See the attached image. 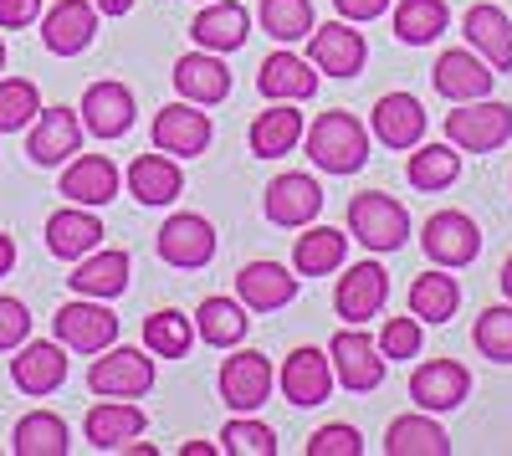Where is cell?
Masks as SVG:
<instances>
[{"label": "cell", "instance_id": "7a4b0ae2", "mask_svg": "<svg viewBox=\"0 0 512 456\" xmlns=\"http://www.w3.org/2000/svg\"><path fill=\"white\" fill-rule=\"evenodd\" d=\"M349 231L359 246H369V252H400V246L410 241V211L384 195V190H364L349 200Z\"/></svg>", "mask_w": 512, "mask_h": 456}, {"label": "cell", "instance_id": "ba28073f", "mask_svg": "<svg viewBox=\"0 0 512 456\" xmlns=\"http://www.w3.org/2000/svg\"><path fill=\"white\" fill-rule=\"evenodd\" d=\"M154 149H164V154H175V159H195V154H205L210 149V139H216V123H210V113L200 108V103H164L159 113H154Z\"/></svg>", "mask_w": 512, "mask_h": 456}, {"label": "cell", "instance_id": "9a60e30c", "mask_svg": "<svg viewBox=\"0 0 512 456\" xmlns=\"http://www.w3.org/2000/svg\"><path fill=\"white\" fill-rule=\"evenodd\" d=\"M82 113L77 108H41L36 113V123H31V134H26V154H31V164H67L77 149H82Z\"/></svg>", "mask_w": 512, "mask_h": 456}, {"label": "cell", "instance_id": "f1b7e54d", "mask_svg": "<svg viewBox=\"0 0 512 456\" xmlns=\"http://www.w3.org/2000/svg\"><path fill=\"white\" fill-rule=\"evenodd\" d=\"M149 426V416L134 405V400H108L98 395V405L88 410V421H82V431H88V441L98 451H123L128 441H139Z\"/></svg>", "mask_w": 512, "mask_h": 456}, {"label": "cell", "instance_id": "cb8c5ba5", "mask_svg": "<svg viewBox=\"0 0 512 456\" xmlns=\"http://www.w3.org/2000/svg\"><path fill=\"white\" fill-rule=\"evenodd\" d=\"M175 93L185 103L216 108V103L231 98V67L221 62V52H185L175 62Z\"/></svg>", "mask_w": 512, "mask_h": 456}, {"label": "cell", "instance_id": "d4e9b609", "mask_svg": "<svg viewBox=\"0 0 512 456\" xmlns=\"http://www.w3.org/2000/svg\"><path fill=\"white\" fill-rule=\"evenodd\" d=\"M256 93H262L267 103H308L318 93V72L297 52H272L262 67H256Z\"/></svg>", "mask_w": 512, "mask_h": 456}, {"label": "cell", "instance_id": "f35d334b", "mask_svg": "<svg viewBox=\"0 0 512 456\" xmlns=\"http://www.w3.org/2000/svg\"><path fill=\"white\" fill-rule=\"evenodd\" d=\"M446 26H451L446 0H400L395 6V36L405 41V47H431Z\"/></svg>", "mask_w": 512, "mask_h": 456}, {"label": "cell", "instance_id": "f546056e", "mask_svg": "<svg viewBox=\"0 0 512 456\" xmlns=\"http://www.w3.org/2000/svg\"><path fill=\"white\" fill-rule=\"evenodd\" d=\"M461 36L477 57L492 62V72H512V21L502 16V6H472L461 16Z\"/></svg>", "mask_w": 512, "mask_h": 456}, {"label": "cell", "instance_id": "d6986e66", "mask_svg": "<svg viewBox=\"0 0 512 456\" xmlns=\"http://www.w3.org/2000/svg\"><path fill=\"white\" fill-rule=\"evenodd\" d=\"M11 385L21 395H57L67 385V349L52 339H26L11 359Z\"/></svg>", "mask_w": 512, "mask_h": 456}, {"label": "cell", "instance_id": "2e32d148", "mask_svg": "<svg viewBox=\"0 0 512 456\" xmlns=\"http://www.w3.org/2000/svg\"><path fill=\"white\" fill-rule=\"evenodd\" d=\"M77 113H82V129H88L93 139H123L128 129H134L139 103H134V93H128V82L108 77V82H93V88L82 93Z\"/></svg>", "mask_w": 512, "mask_h": 456}, {"label": "cell", "instance_id": "f6af8a7d", "mask_svg": "<svg viewBox=\"0 0 512 456\" xmlns=\"http://www.w3.org/2000/svg\"><path fill=\"white\" fill-rule=\"evenodd\" d=\"M420 344H425V334H420V318L410 313V318H384V328H379V354L384 359H415L420 354Z\"/></svg>", "mask_w": 512, "mask_h": 456}, {"label": "cell", "instance_id": "7402d4cb", "mask_svg": "<svg viewBox=\"0 0 512 456\" xmlns=\"http://www.w3.org/2000/svg\"><path fill=\"white\" fill-rule=\"evenodd\" d=\"M118 185H123V175H118V164H113L108 154H72L67 170H62V180H57V190H62L72 205H93V211L118 195Z\"/></svg>", "mask_w": 512, "mask_h": 456}, {"label": "cell", "instance_id": "7c38bea8", "mask_svg": "<svg viewBox=\"0 0 512 456\" xmlns=\"http://www.w3.org/2000/svg\"><path fill=\"white\" fill-rule=\"evenodd\" d=\"M364 57H369V41L344 16L328 21V26H313V36H308V62L318 72H328V77H359Z\"/></svg>", "mask_w": 512, "mask_h": 456}, {"label": "cell", "instance_id": "7dc6e473", "mask_svg": "<svg viewBox=\"0 0 512 456\" xmlns=\"http://www.w3.org/2000/svg\"><path fill=\"white\" fill-rule=\"evenodd\" d=\"M31 339V313L21 298H0V354H11Z\"/></svg>", "mask_w": 512, "mask_h": 456}, {"label": "cell", "instance_id": "ee69618b", "mask_svg": "<svg viewBox=\"0 0 512 456\" xmlns=\"http://www.w3.org/2000/svg\"><path fill=\"white\" fill-rule=\"evenodd\" d=\"M221 451L226 456H277V431L256 416H231L221 431Z\"/></svg>", "mask_w": 512, "mask_h": 456}, {"label": "cell", "instance_id": "ab89813d", "mask_svg": "<svg viewBox=\"0 0 512 456\" xmlns=\"http://www.w3.org/2000/svg\"><path fill=\"white\" fill-rule=\"evenodd\" d=\"M190 339H195V318L180 313V308H159V313L144 318V344L159 359H185L190 354Z\"/></svg>", "mask_w": 512, "mask_h": 456}, {"label": "cell", "instance_id": "9c48e42d", "mask_svg": "<svg viewBox=\"0 0 512 456\" xmlns=\"http://www.w3.org/2000/svg\"><path fill=\"white\" fill-rule=\"evenodd\" d=\"M420 246L425 257H431L436 267H472L477 252H482V226L466 216V211H436L431 221H425L420 231Z\"/></svg>", "mask_w": 512, "mask_h": 456}, {"label": "cell", "instance_id": "8992f818", "mask_svg": "<svg viewBox=\"0 0 512 456\" xmlns=\"http://www.w3.org/2000/svg\"><path fill=\"white\" fill-rule=\"evenodd\" d=\"M154 252H159V262L180 267V272H200V267L216 262V226H210L205 216H195V211H180V216H169L159 226Z\"/></svg>", "mask_w": 512, "mask_h": 456}, {"label": "cell", "instance_id": "c3c4849f", "mask_svg": "<svg viewBox=\"0 0 512 456\" xmlns=\"http://www.w3.org/2000/svg\"><path fill=\"white\" fill-rule=\"evenodd\" d=\"M41 0H0V26L6 31H26L31 21H41Z\"/></svg>", "mask_w": 512, "mask_h": 456}, {"label": "cell", "instance_id": "4dcf8cb0", "mask_svg": "<svg viewBox=\"0 0 512 456\" xmlns=\"http://www.w3.org/2000/svg\"><path fill=\"white\" fill-rule=\"evenodd\" d=\"M303 134H308V123L297 113V103H272L267 113H256V123L246 129V144L256 159H282L303 144Z\"/></svg>", "mask_w": 512, "mask_h": 456}, {"label": "cell", "instance_id": "f5cc1de1", "mask_svg": "<svg viewBox=\"0 0 512 456\" xmlns=\"http://www.w3.org/2000/svg\"><path fill=\"white\" fill-rule=\"evenodd\" d=\"M216 451H221V446H205V441H185V446H180V456H216Z\"/></svg>", "mask_w": 512, "mask_h": 456}, {"label": "cell", "instance_id": "1f68e13d", "mask_svg": "<svg viewBox=\"0 0 512 456\" xmlns=\"http://www.w3.org/2000/svg\"><path fill=\"white\" fill-rule=\"evenodd\" d=\"M128 195H134L139 205H169L180 190H185V170L175 154H139L134 164H128Z\"/></svg>", "mask_w": 512, "mask_h": 456}, {"label": "cell", "instance_id": "8d00e7d4", "mask_svg": "<svg viewBox=\"0 0 512 456\" xmlns=\"http://www.w3.org/2000/svg\"><path fill=\"white\" fill-rule=\"evenodd\" d=\"M11 451L16 456H67L72 431H67L62 416H52V410H31V416H21L16 431H11Z\"/></svg>", "mask_w": 512, "mask_h": 456}, {"label": "cell", "instance_id": "816d5d0a", "mask_svg": "<svg viewBox=\"0 0 512 456\" xmlns=\"http://www.w3.org/2000/svg\"><path fill=\"white\" fill-rule=\"evenodd\" d=\"M93 6H98V16H128L134 0H93Z\"/></svg>", "mask_w": 512, "mask_h": 456}, {"label": "cell", "instance_id": "9f6ffc18", "mask_svg": "<svg viewBox=\"0 0 512 456\" xmlns=\"http://www.w3.org/2000/svg\"><path fill=\"white\" fill-rule=\"evenodd\" d=\"M200 6H205V0H200Z\"/></svg>", "mask_w": 512, "mask_h": 456}, {"label": "cell", "instance_id": "f907efd6", "mask_svg": "<svg viewBox=\"0 0 512 456\" xmlns=\"http://www.w3.org/2000/svg\"><path fill=\"white\" fill-rule=\"evenodd\" d=\"M11 267H16V241L0 231V277H11Z\"/></svg>", "mask_w": 512, "mask_h": 456}, {"label": "cell", "instance_id": "83f0119b", "mask_svg": "<svg viewBox=\"0 0 512 456\" xmlns=\"http://www.w3.org/2000/svg\"><path fill=\"white\" fill-rule=\"evenodd\" d=\"M369 118H374V139L384 149H415L425 139V123H431L415 93H384Z\"/></svg>", "mask_w": 512, "mask_h": 456}, {"label": "cell", "instance_id": "d6a6232c", "mask_svg": "<svg viewBox=\"0 0 512 456\" xmlns=\"http://www.w3.org/2000/svg\"><path fill=\"white\" fill-rule=\"evenodd\" d=\"M451 436L441 431V421L431 410H415V416H395L384 431V456H446Z\"/></svg>", "mask_w": 512, "mask_h": 456}, {"label": "cell", "instance_id": "11a10c76", "mask_svg": "<svg viewBox=\"0 0 512 456\" xmlns=\"http://www.w3.org/2000/svg\"><path fill=\"white\" fill-rule=\"evenodd\" d=\"M0 72H6V41H0Z\"/></svg>", "mask_w": 512, "mask_h": 456}, {"label": "cell", "instance_id": "db71d44e", "mask_svg": "<svg viewBox=\"0 0 512 456\" xmlns=\"http://www.w3.org/2000/svg\"><path fill=\"white\" fill-rule=\"evenodd\" d=\"M502 293H507V303H512V257L502 262Z\"/></svg>", "mask_w": 512, "mask_h": 456}, {"label": "cell", "instance_id": "60d3db41", "mask_svg": "<svg viewBox=\"0 0 512 456\" xmlns=\"http://www.w3.org/2000/svg\"><path fill=\"white\" fill-rule=\"evenodd\" d=\"M262 31L272 41H282V47H292V41H308L313 36V0H262Z\"/></svg>", "mask_w": 512, "mask_h": 456}, {"label": "cell", "instance_id": "52a82bcc", "mask_svg": "<svg viewBox=\"0 0 512 456\" xmlns=\"http://www.w3.org/2000/svg\"><path fill=\"white\" fill-rule=\"evenodd\" d=\"M88 390L108 395V400H139V395L154 390V359L144 349L108 344L103 359H93V369H88Z\"/></svg>", "mask_w": 512, "mask_h": 456}, {"label": "cell", "instance_id": "44dd1931", "mask_svg": "<svg viewBox=\"0 0 512 456\" xmlns=\"http://www.w3.org/2000/svg\"><path fill=\"white\" fill-rule=\"evenodd\" d=\"M103 246V221L93 205H62V211L47 216V252L62 257V262H77V257H88Z\"/></svg>", "mask_w": 512, "mask_h": 456}, {"label": "cell", "instance_id": "bcb514c9", "mask_svg": "<svg viewBox=\"0 0 512 456\" xmlns=\"http://www.w3.org/2000/svg\"><path fill=\"white\" fill-rule=\"evenodd\" d=\"M308 456H364V436H359V426L328 421L323 431H313V441H308Z\"/></svg>", "mask_w": 512, "mask_h": 456}, {"label": "cell", "instance_id": "5b68a950", "mask_svg": "<svg viewBox=\"0 0 512 456\" xmlns=\"http://www.w3.org/2000/svg\"><path fill=\"white\" fill-rule=\"evenodd\" d=\"M57 344L72 349V354H103L108 344H118V318L103 298H77V303H62L57 318Z\"/></svg>", "mask_w": 512, "mask_h": 456}, {"label": "cell", "instance_id": "3957f363", "mask_svg": "<svg viewBox=\"0 0 512 456\" xmlns=\"http://www.w3.org/2000/svg\"><path fill=\"white\" fill-rule=\"evenodd\" d=\"M446 139L461 154H492L512 139V108L497 98H472L446 113Z\"/></svg>", "mask_w": 512, "mask_h": 456}, {"label": "cell", "instance_id": "484cf974", "mask_svg": "<svg viewBox=\"0 0 512 456\" xmlns=\"http://www.w3.org/2000/svg\"><path fill=\"white\" fill-rule=\"evenodd\" d=\"M190 36L200 52H241L251 36V11L236 0H205L200 16L190 21Z\"/></svg>", "mask_w": 512, "mask_h": 456}, {"label": "cell", "instance_id": "6da1fadb", "mask_svg": "<svg viewBox=\"0 0 512 456\" xmlns=\"http://www.w3.org/2000/svg\"><path fill=\"white\" fill-rule=\"evenodd\" d=\"M303 149L323 175H359L369 164V129L349 108H333V113H318L308 123Z\"/></svg>", "mask_w": 512, "mask_h": 456}, {"label": "cell", "instance_id": "ffe728a7", "mask_svg": "<svg viewBox=\"0 0 512 456\" xmlns=\"http://www.w3.org/2000/svg\"><path fill=\"white\" fill-rule=\"evenodd\" d=\"M384 298H390V277H384L379 262H354L333 287V308H338V318H349V323L379 318Z\"/></svg>", "mask_w": 512, "mask_h": 456}, {"label": "cell", "instance_id": "603a6c76", "mask_svg": "<svg viewBox=\"0 0 512 456\" xmlns=\"http://www.w3.org/2000/svg\"><path fill=\"white\" fill-rule=\"evenodd\" d=\"M128 272H134L128 252H118V246H98V252L77 257V267H72L67 282H72L77 298H103V303H113V298L128 293Z\"/></svg>", "mask_w": 512, "mask_h": 456}, {"label": "cell", "instance_id": "74e56055", "mask_svg": "<svg viewBox=\"0 0 512 456\" xmlns=\"http://www.w3.org/2000/svg\"><path fill=\"white\" fill-rule=\"evenodd\" d=\"M405 175H410L415 190L436 195V190H446V185L461 180V149H456L451 139H446V144H415V154H410V164H405Z\"/></svg>", "mask_w": 512, "mask_h": 456}, {"label": "cell", "instance_id": "681fc988", "mask_svg": "<svg viewBox=\"0 0 512 456\" xmlns=\"http://www.w3.org/2000/svg\"><path fill=\"white\" fill-rule=\"evenodd\" d=\"M333 6H338V16H344V21L364 26V21H379L384 11H390V0H333Z\"/></svg>", "mask_w": 512, "mask_h": 456}, {"label": "cell", "instance_id": "d590c367", "mask_svg": "<svg viewBox=\"0 0 512 456\" xmlns=\"http://www.w3.org/2000/svg\"><path fill=\"white\" fill-rule=\"evenodd\" d=\"M461 308V282L451 277V267H436V272H420L410 282V313L420 323H451Z\"/></svg>", "mask_w": 512, "mask_h": 456}, {"label": "cell", "instance_id": "e0dca14e", "mask_svg": "<svg viewBox=\"0 0 512 456\" xmlns=\"http://www.w3.org/2000/svg\"><path fill=\"white\" fill-rule=\"evenodd\" d=\"M262 211H267L272 226L303 231V226H313L318 211H323V185H318L313 175H297V170H292V175H277V180L267 185Z\"/></svg>", "mask_w": 512, "mask_h": 456}, {"label": "cell", "instance_id": "b9f144b4", "mask_svg": "<svg viewBox=\"0 0 512 456\" xmlns=\"http://www.w3.org/2000/svg\"><path fill=\"white\" fill-rule=\"evenodd\" d=\"M41 113V93L31 77H0V134H21L31 129Z\"/></svg>", "mask_w": 512, "mask_h": 456}, {"label": "cell", "instance_id": "4316f807", "mask_svg": "<svg viewBox=\"0 0 512 456\" xmlns=\"http://www.w3.org/2000/svg\"><path fill=\"white\" fill-rule=\"evenodd\" d=\"M236 298L246 303V313H277L297 298V272H287L282 262H246L236 272Z\"/></svg>", "mask_w": 512, "mask_h": 456}, {"label": "cell", "instance_id": "30bf717a", "mask_svg": "<svg viewBox=\"0 0 512 456\" xmlns=\"http://www.w3.org/2000/svg\"><path fill=\"white\" fill-rule=\"evenodd\" d=\"M333 385H338L333 380V359H328V349H313V344L292 349L282 359V369H277V390L287 395V405H303V410L328 405Z\"/></svg>", "mask_w": 512, "mask_h": 456}, {"label": "cell", "instance_id": "4fadbf2b", "mask_svg": "<svg viewBox=\"0 0 512 456\" xmlns=\"http://www.w3.org/2000/svg\"><path fill=\"white\" fill-rule=\"evenodd\" d=\"M221 400L236 410V416H251L262 410L267 395H272V359L256 354V349H236L226 364H221Z\"/></svg>", "mask_w": 512, "mask_h": 456}, {"label": "cell", "instance_id": "ac0fdd59", "mask_svg": "<svg viewBox=\"0 0 512 456\" xmlns=\"http://www.w3.org/2000/svg\"><path fill=\"white\" fill-rule=\"evenodd\" d=\"M431 82H436V93H441L446 103H472V98H487V93H492L497 72H492V62L477 57L472 47H451V52L436 57Z\"/></svg>", "mask_w": 512, "mask_h": 456}, {"label": "cell", "instance_id": "7bdbcfd3", "mask_svg": "<svg viewBox=\"0 0 512 456\" xmlns=\"http://www.w3.org/2000/svg\"><path fill=\"white\" fill-rule=\"evenodd\" d=\"M472 344H477L482 359H492V364H512V303H502V308H482V313H477Z\"/></svg>", "mask_w": 512, "mask_h": 456}, {"label": "cell", "instance_id": "e575fe53", "mask_svg": "<svg viewBox=\"0 0 512 456\" xmlns=\"http://www.w3.org/2000/svg\"><path fill=\"white\" fill-rule=\"evenodd\" d=\"M349 257V236L333 231V226H308V236H297L292 246V272L297 277H328L338 272Z\"/></svg>", "mask_w": 512, "mask_h": 456}, {"label": "cell", "instance_id": "5bb4252c", "mask_svg": "<svg viewBox=\"0 0 512 456\" xmlns=\"http://www.w3.org/2000/svg\"><path fill=\"white\" fill-rule=\"evenodd\" d=\"M466 395H472V369L456 364V359H425L410 375L415 410H431V416H446V410H456Z\"/></svg>", "mask_w": 512, "mask_h": 456}, {"label": "cell", "instance_id": "277c9868", "mask_svg": "<svg viewBox=\"0 0 512 456\" xmlns=\"http://www.w3.org/2000/svg\"><path fill=\"white\" fill-rule=\"evenodd\" d=\"M328 359H333V380L354 390V395H369L384 385V369H390V359L379 354V339H369L359 323L338 328V334L328 339Z\"/></svg>", "mask_w": 512, "mask_h": 456}, {"label": "cell", "instance_id": "836d02e7", "mask_svg": "<svg viewBox=\"0 0 512 456\" xmlns=\"http://www.w3.org/2000/svg\"><path fill=\"white\" fill-rule=\"evenodd\" d=\"M246 328H251V318H246L241 298H221L216 293V298H205L195 308V339L210 344V349H236L246 339Z\"/></svg>", "mask_w": 512, "mask_h": 456}, {"label": "cell", "instance_id": "8fae6325", "mask_svg": "<svg viewBox=\"0 0 512 456\" xmlns=\"http://www.w3.org/2000/svg\"><path fill=\"white\" fill-rule=\"evenodd\" d=\"M98 36V6L93 0H57L41 11V47L52 57H77L88 52Z\"/></svg>", "mask_w": 512, "mask_h": 456}]
</instances>
